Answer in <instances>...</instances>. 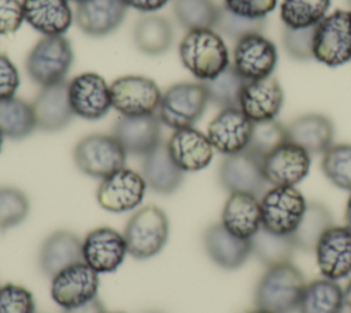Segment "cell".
I'll return each instance as SVG.
<instances>
[{
    "mask_svg": "<svg viewBox=\"0 0 351 313\" xmlns=\"http://www.w3.org/2000/svg\"><path fill=\"white\" fill-rule=\"evenodd\" d=\"M200 82L207 92L208 102H213L221 108H230L239 107L240 96L247 81L237 73L233 65H229L217 77Z\"/></svg>",
    "mask_w": 351,
    "mask_h": 313,
    "instance_id": "35",
    "label": "cell"
},
{
    "mask_svg": "<svg viewBox=\"0 0 351 313\" xmlns=\"http://www.w3.org/2000/svg\"><path fill=\"white\" fill-rule=\"evenodd\" d=\"M314 251L324 277L337 281L351 275V231L346 225H332L321 236Z\"/></svg>",
    "mask_w": 351,
    "mask_h": 313,
    "instance_id": "16",
    "label": "cell"
},
{
    "mask_svg": "<svg viewBox=\"0 0 351 313\" xmlns=\"http://www.w3.org/2000/svg\"><path fill=\"white\" fill-rule=\"evenodd\" d=\"M23 21V7L19 0H0V34L15 33Z\"/></svg>",
    "mask_w": 351,
    "mask_h": 313,
    "instance_id": "45",
    "label": "cell"
},
{
    "mask_svg": "<svg viewBox=\"0 0 351 313\" xmlns=\"http://www.w3.org/2000/svg\"><path fill=\"white\" fill-rule=\"evenodd\" d=\"M219 183L230 194L244 192L262 196L267 191L263 158L250 150L225 155L219 166Z\"/></svg>",
    "mask_w": 351,
    "mask_h": 313,
    "instance_id": "10",
    "label": "cell"
},
{
    "mask_svg": "<svg viewBox=\"0 0 351 313\" xmlns=\"http://www.w3.org/2000/svg\"><path fill=\"white\" fill-rule=\"evenodd\" d=\"M321 169L333 185L351 192V144H332L322 155Z\"/></svg>",
    "mask_w": 351,
    "mask_h": 313,
    "instance_id": "38",
    "label": "cell"
},
{
    "mask_svg": "<svg viewBox=\"0 0 351 313\" xmlns=\"http://www.w3.org/2000/svg\"><path fill=\"white\" fill-rule=\"evenodd\" d=\"M247 313H269V312H266V310H262V309H255V310H251V312H247Z\"/></svg>",
    "mask_w": 351,
    "mask_h": 313,
    "instance_id": "51",
    "label": "cell"
},
{
    "mask_svg": "<svg viewBox=\"0 0 351 313\" xmlns=\"http://www.w3.org/2000/svg\"><path fill=\"white\" fill-rule=\"evenodd\" d=\"M19 86V73L12 60L0 52V100L15 96Z\"/></svg>",
    "mask_w": 351,
    "mask_h": 313,
    "instance_id": "46",
    "label": "cell"
},
{
    "mask_svg": "<svg viewBox=\"0 0 351 313\" xmlns=\"http://www.w3.org/2000/svg\"><path fill=\"white\" fill-rule=\"evenodd\" d=\"M304 287V276L293 264L267 268L256 284L255 305L269 313H293Z\"/></svg>",
    "mask_w": 351,
    "mask_h": 313,
    "instance_id": "2",
    "label": "cell"
},
{
    "mask_svg": "<svg viewBox=\"0 0 351 313\" xmlns=\"http://www.w3.org/2000/svg\"><path fill=\"white\" fill-rule=\"evenodd\" d=\"M277 59L276 44L262 33L250 34L237 40L233 49V67L245 81H255L271 76Z\"/></svg>",
    "mask_w": 351,
    "mask_h": 313,
    "instance_id": "11",
    "label": "cell"
},
{
    "mask_svg": "<svg viewBox=\"0 0 351 313\" xmlns=\"http://www.w3.org/2000/svg\"><path fill=\"white\" fill-rule=\"evenodd\" d=\"M169 220L165 211L156 206H145L137 210L126 222L123 237L128 254L137 259L156 255L167 242Z\"/></svg>",
    "mask_w": 351,
    "mask_h": 313,
    "instance_id": "3",
    "label": "cell"
},
{
    "mask_svg": "<svg viewBox=\"0 0 351 313\" xmlns=\"http://www.w3.org/2000/svg\"><path fill=\"white\" fill-rule=\"evenodd\" d=\"M287 132L288 140L308 154H324L333 144L335 137L332 121L317 113L298 117L287 126Z\"/></svg>",
    "mask_w": 351,
    "mask_h": 313,
    "instance_id": "27",
    "label": "cell"
},
{
    "mask_svg": "<svg viewBox=\"0 0 351 313\" xmlns=\"http://www.w3.org/2000/svg\"><path fill=\"white\" fill-rule=\"evenodd\" d=\"M284 103V92L274 76L266 78L247 81L241 96L239 108L252 121L274 119Z\"/></svg>",
    "mask_w": 351,
    "mask_h": 313,
    "instance_id": "20",
    "label": "cell"
},
{
    "mask_svg": "<svg viewBox=\"0 0 351 313\" xmlns=\"http://www.w3.org/2000/svg\"><path fill=\"white\" fill-rule=\"evenodd\" d=\"M252 254L267 268L291 262L296 248L291 236L276 235L263 227L250 239Z\"/></svg>",
    "mask_w": 351,
    "mask_h": 313,
    "instance_id": "34",
    "label": "cell"
},
{
    "mask_svg": "<svg viewBox=\"0 0 351 313\" xmlns=\"http://www.w3.org/2000/svg\"><path fill=\"white\" fill-rule=\"evenodd\" d=\"M265 27H266L265 19L241 18L228 11L225 7H219V15L217 19L215 29H218L221 33H223L225 36L236 41L250 34L262 33Z\"/></svg>",
    "mask_w": 351,
    "mask_h": 313,
    "instance_id": "41",
    "label": "cell"
},
{
    "mask_svg": "<svg viewBox=\"0 0 351 313\" xmlns=\"http://www.w3.org/2000/svg\"><path fill=\"white\" fill-rule=\"evenodd\" d=\"M160 125L156 114L122 115L114 125L112 136L126 154L144 156L162 141Z\"/></svg>",
    "mask_w": 351,
    "mask_h": 313,
    "instance_id": "19",
    "label": "cell"
},
{
    "mask_svg": "<svg viewBox=\"0 0 351 313\" xmlns=\"http://www.w3.org/2000/svg\"><path fill=\"white\" fill-rule=\"evenodd\" d=\"M25 21L44 36H63L73 22L67 0H23Z\"/></svg>",
    "mask_w": 351,
    "mask_h": 313,
    "instance_id": "28",
    "label": "cell"
},
{
    "mask_svg": "<svg viewBox=\"0 0 351 313\" xmlns=\"http://www.w3.org/2000/svg\"><path fill=\"white\" fill-rule=\"evenodd\" d=\"M178 51L184 67L200 81L217 77L229 66L228 47L213 29L188 30Z\"/></svg>",
    "mask_w": 351,
    "mask_h": 313,
    "instance_id": "1",
    "label": "cell"
},
{
    "mask_svg": "<svg viewBox=\"0 0 351 313\" xmlns=\"http://www.w3.org/2000/svg\"><path fill=\"white\" fill-rule=\"evenodd\" d=\"M343 291H344V303L351 308V279Z\"/></svg>",
    "mask_w": 351,
    "mask_h": 313,
    "instance_id": "50",
    "label": "cell"
},
{
    "mask_svg": "<svg viewBox=\"0 0 351 313\" xmlns=\"http://www.w3.org/2000/svg\"><path fill=\"white\" fill-rule=\"evenodd\" d=\"M329 5L330 0H282L280 16L285 27L306 29L321 22Z\"/></svg>",
    "mask_w": 351,
    "mask_h": 313,
    "instance_id": "36",
    "label": "cell"
},
{
    "mask_svg": "<svg viewBox=\"0 0 351 313\" xmlns=\"http://www.w3.org/2000/svg\"><path fill=\"white\" fill-rule=\"evenodd\" d=\"M126 7H132L141 12H152L169 3V0H122Z\"/></svg>",
    "mask_w": 351,
    "mask_h": 313,
    "instance_id": "47",
    "label": "cell"
},
{
    "mask_svg": "<svg viewBox=\"0 0 351 313\" xmlns=\"http://www.w3.org/2000/svg\"><path fill=\"white\" fill-rule=\"evenodd\" d=\"M99 273L85 262L74 264L52 277L51 297L63 309L75 308L96 297Z\"/></svg>",
    "mask_w": 351,
    "mask_h": 313,
    "instance_id": "13",
    "label": "cell"
},
{
    "mask_svg": "<svg viewBox=\"0 0 351 313\" xmlns=\"http://www.w3.org/2000/svg\"><path fill=\"white\" fill-rule=\"evenodd\" d=\"M141 176L149 189L163 195L174 192L184 180V172L176 165L163 141L144 155Z\"/></svg>",
    "mask_w": 351,
    "mask_h": 313,
    "instance_id": "26",
    "label": "cell"
},
{
    "mask_svg": "<svg viewBox=\"0 0 351 313\" xmlns=\"http://www.w3.org/2000/svg\"><path fill=\"white\" fill-rule=\"evenodd\" d=\"M262 227L276 235L293 233L307 202L296 187H271L261 196Z\"/></svg>",
    "mask_w": 351,
    "mask_h": 313,
    "instance_id": "7",
    "label": "cell"
},
{
    "mask_svg": "<svg viewBox=\"0 0 351 313\" xmlns=\"http://www.w3.org/2000/svg\"><path fill=\"white\" fill-rule=\"evenodd\" d=\"M136 47L147 55H160L166 52L173 41L171 23L158 15L141 18L133 32Z\"/></svg>",
    "mask_w": 351,
    "mask_h": 313,
    "instance_id": "32",
    "label": "cell"
},
{
    "mask_svg": "<svg viewBox=\"0 0 351 313\" xmlns=\"http://www.w3.org/2000/svg\"><path fill=\"white\" fill-rule=\"evenodd\" d=\"M207 103L208 96L202 82H178L162 93L156 115L174 130L189 128L203 115Z\"/></svg>",
    "mask_w": 351,
    "mask_h": 313,
    "instance_id": "6",
    "label": "cell"
},
{
    "mask_svg": "<svg viewBox=\"0 0 351 313\" xmlns=\"http://www.w3.org/2000/svg\"><path fill=\"white\" fill-rule=\"evenodd\" d=\"M315 26L306 29H291L284 26L282 43L288 55L298 60L313 59V37Z\"/></svg>",
    "mask_w": 351,
    "mask_h": 313,
    "instance_id": "42",
    "label": "cell"
},
{
    "mask_svg": "<svg viewBox=\"0 0 351 313\" xmlns=\"http://www.w3.org/2000/svg\"><path fill=\"white\" fill-rule=\"evenodd\" d=\"M29 213L27 196L16 188H0V229H7L22 222Z\"/></svg>",
    "mask_w": 351,
    "mask_h": 313,
    "instance_id": "40",
    "label": "cell"
},
{
    "mask_svg": "<svg viewBox=\"0 0 351 313\" xmlns=\"http://www.w3.org/2000/svg\"><path fill=\"white\" fill-rule=\"evenodd\" d=\"M344 291L336 280L317 279L306 284L298 312L299 313H341Z\"/></svg>",
    "mask_w": 351,
    "mask_h": 313,
    "instance_id": "30",
    "label": "cell"
},
{
    "mask_svg": "<svg viewBox=\"0 0 351 313\" xmlns=\"http://www.w3.org/2000/svg\"><path fill=\"white\" fill-rule=\"evenodd\" d=\"M277 5V0H223V7L247 19H265Z\"/></svg>",
    "mask_w": 351,
    "mask_h": 313,
    "instance_id": "44",
    "label": "cell"
},
{
    "mask_svg": "<svg viewBox=\"0 0 351 313\" xmlns=\"http://www.w3.org/2000/svg\"><path fill=\"white\" fill-rule=\"evenodd\" d=\"M174 14L186 30L213 29L217 25L219 7L213 0H174Z\"/></svg>",
    "mask_w": 351,
    "mask_h": 313,
    "instance_id": "37",
    "label": "cell"
},
{
    "mask_svg": "<svg viewBox=\"0 0 351 313\" xmlns=\"http://www.w3.org/2000/svg\"><path fill=\"white\" fill-rule=\"evenodd\" d=\"M310 154L287 141L263 158V173L273 187H295L310 170Z\"/></svg>",
    "mask_w": 351,
    "mask_h": 313,
    "instance_id": "17",
    "label": "cell"
},
{
    "mask_svg": "<svg viewBox=\"0 0 351 313\" xmlns=\"http://www.w3.org/2000/svg\"><path fill=\"white\" fill-rule=\"evenodd\" d=\"M126 254L123 235L108 227L90 231L82 242L84 262L97 273L114 272L123 262Z\"/></svg>",
    "mask_w": 351,
    "mask_h": 313,
    "instance_id": "18",
    "label": "cell"
},
{
    "mask_svg": "<svg viewBox=\"0 0 351 313\" xmlns=\"http://www.w3.org/2000/svg\"><path fill=\"white\" fill-rule=\"evenodd\" d=\"M333 225L328 207L319 202H310L299 221V225L291 236L296 248L314 251L321 236Z\"/></svg>",
    "mask_w": 351,
    "mask_h": 313,
    "instance_id": "31",
    "label": "cell"
},
{
    "mask_svg": "<svg viewBox=\"0 0 351 313\" xmlns=\"http://www.w3.org/2000/svg\"><path fill=\"white\" fill-rule=\"evenodd\" d=\"M167 150L182 172H197L208 166L214 148L207 135L193 126L176 129L167 140Z\"/></svg>",
    "mask_w": 351,
    "mask_h": 313,
    "instance_id": "21",
    "label": "cell"
},
{
    "mask_svg": "<svg viewBox=\"0 0 351 313\" xmlns=\"http://www.w3.org/2000/svg\"><path fill=\"white\" fill-rule=\"evenodd\" d=\"M126 8L122 0H82L77 3L75 22L89 36H106L122 23Z\"/></svg>",
    "mask_w": 351,
    "mask_h": 313,
    "instance_id": "23",
    "label": "cell"
},
{
    "mask_svg": "<svg viewBox=\"0 0 351 313\" xmlns=\"http://www.w3.org/2000/svg\"><path fill=\"white\" fill-rule=\"evenodd\" d=\"M67 1H70V0H67ZM71 1H75V3H80V1H82V0H71Z\"/></svg>",
    "mask_w": 351,
    "mask_h": 313,
    "instance_id": "53",
    "label": "cell"
},
{
    "mask_svg": "<svg viewBox=\"0 0 351 313\" xmlns=\"http://www.w3.org/2000/svg\"><path fill=\"white\" fill-rule=\"evenodd\" d=\"M145 188L147 184L140 173L122 167L103 178L96 196L104 210L123 213L133 210L141 203Z\"/></svg>",
    "mask_w": 351,
    "mask_h": 313,
    "instance_id": "12",
    "label": "cell"
},
{
    "mask_svg": "<svg viewBox=\"0 0 351 313\" xmlns=\"http://www.w3.org/2000/svg\"><path fill=\"white\" fill-rule=\"evenodd\" d=\"M221 224L234 236L251 239L262 227L261 203L256 196L233 192L225 202Z\"/></svg>",
    "mask_w": 351,
    "mask_h": 313,
    "instance_id": "25",
    "label": "cell"
},
{
    "mask_svg": "<svg viewBox=\"0 0 351 313\" xmlns=\"http://www.w3.org/2000/svg\"><path fill=\"white\" fill-rule=\"evenodd\" d=\"M73 48L63 36H44L26 59V71L38 85L47 86L64 81L73 63Z\"/></svg>",
    "mask_w": 351,
    "mask_h": 313,
    "instance_id": "5",
    "label": "cell"
},
{
    "mask_svg": "<svg viewBox=\"0 0 351 313\" xmlns=\"http://www.w3.org/2000/svg\"><path fill=\"white\" fill-rule=\"evenodd\" d=\"M344 220H346V227L351 231V194L348 196L347 205H346V214H344Z\"/></svg>",
    "mask_w": 351,
    "mask_h": 313,
    "instance_id": "49",
    "label": "cell"
},
{
    "mask_svg": "<svg viewBox=\"0 0 351 313\" xmlns=\"http://www.w3.org/2000/svg\"><path fill=\"white\" fill-rule=\"evenodd\" d=\"M37 128L32 103L19 97L0 100V133L10 139H23Z\"/></svg>",
    "mask_w": 351,
    "mask_h": 313,
    "instance_id": "33",
    "label": "cell"
},
{
    "mask_svg": "<svg viewBox=\"0 0 351 313\" xmlns=\"http://www.w3.org/2000/svg\"><path fill=\"white\" fill-rule=\"evenodd\" d=\"M204 248L218 266L223 269L240 268L252 254L250 239L232 235L222 224L208 227L203 236Z\"/></svg>",
    "mask_w": 351,
    "mask_h": 313,
    "instance_id": "24",
    "label": "cell"
},
{
    "mask_svg": "<svg viewBox=\"0 0 351 313\" xmlns=\"http://www.w3.org/2000/svg\"><path fill=\"white\" fill-rule=\"evenodd\" d=\"M313 56L329 67L351 60V11L336 10L315 25Z\"/></svg>",
    "mask_w": 351,
    "mask_h": 313,
    "instance_id": "4",
    "label": "cell"
},
{
    "mask_svg": "<svg viewBox=\"0 0 351 313\" xmlns=\"http://www.w3.org/2000/svg\"><path fill=\"white\" fill-rule=\"evenodd\" d=\"M84 262L82 242L69 231H58L48 236L40 250V268L45 276L53 277L63 269Z\"/></svg>",
    "mask_w": 351,
    "mask_h": 313,
    "instance_id": "29",
    "label": "cell"
},
{
    "mask_svg": "<svg viewBox=\"0 0 351 313\" xmlns=\"http://www.w3.org/2000/svg\"><path fill=\"white\" fill-rule=\"evenodd\" d=\"M32 107L38 129L45 132L63 129L74 117L69 99V82L60 81L41 86Z\"/></svg>",
    "mask_w": 351,
    "mask_h": 313,
    "instance_id": "22",
    "label": "cell"
},
{
    "mask_svg": "<svg viewBox=\"0 0 351 313\" xmlns=\"http://www.w3.org/2000/svg\"><path fill=\"white\" fill-rule=\"evenodd\" d=\"M74 162L82 173L103 180L125 167L126 152L112 135L93 133L77 143Z\"/></svg>",
    "mask_w": 351,
    "mask_h": 313,
    "instance_id": "8",
    "label": "cell"
},
{
    "mask_svg": "<svg viewBox=\"0 0 351 313\" xmlns=\"http://www.w3.org/2000/svg\"><path fill=\"white\" fill-rule=\"evenodd\" d=\"M287 141H289L287 126H284L280 121L276 118L259 121L254 122L252 125L251 139L247 150L252 151L261 158H265Z\"/></svg>",
    "mask_w": 351,
    "mask_h": 313,
    "instance_id": "39",
    "label": "cell"
},
{
    "mask_svg": "<svg viewBox=\"0 0 351 313\" xmlns=\"http://www.w3.org/2000/svg\"><path fill=\"white\" fill-rule=\"evenodd\" d=\"M348 4H350V8H351V0H348ZM351 11V10H350Z\"/></svg>",
    "mask_w": 351,
    "mask_h": 313,
    "instance_id": "54",
    "label": "cell"
},
{
    "mask_svg": "<svg viewBox=\"0 0 351 313\" xmlns=\"http://www.w3.org/2000/svg\"><path fill=\"white\" fill-rule=\"evenodd\" d=\"M254 122L239 108H222L208 124L207 137L214 150L223 155L240 152L248 147Z\"/></svg>",
    "mask_w": 351,
    "mask_h": 313,
    "instance_id": "15",
    "label": "cell"
},
{
    "mask_svg": "<svg viewBox=\"0 0 351 313\" xmlns=\"http://www.w3.org/2000/svg\"><path fill=\"white\" fill-rule=\"evenodd\" d=\"M69 99L74 115L85 119H99L112 107L110 85L92 71L78 74L69 82Z\"/></svg>",
    "mask_w": 351,
    "mask_h": 313,
    "instance_id": "14",
    "label": "cell"
},
{
    "mask_svg": "<svg viewBox=\"0 0 351 313\" xmlns=\"http://www.w3.org/2000/svg\"><path fill=\"white\" fill-rule=\"evenodd\" d=\"M3 139H4V136L0 133V150H1V146H3Z\"/></svg>",
    "mask_w": 351,
    "mask_h": 313,
    "instance_id": "52",
    "label": "cell"
},
{
    "mask_svg": "<svg viewBox=\"0 0 351 313\" xmlns=\"http://www.w3.org/2000/svg\"><path fill=\"white\" fill-rule=\"evenodd\" d=\"M63 313H106V309L101 301L97 297H95L75 308L63 309Z\"/></svg>",
    "mask_w": 351,
    "mask_h": 313,
    "instance_id": "48",
    "label": "cell"
},
{
    "mask_svg": "<svg viewBox=\"0 0 351 313\" xmlns=\"http://www.w3.org/2000/svg\"><path fill=\"white\" fill-rule=\"evenodd\" d=\"M0 313H34L32 292L16 284L0 287Z\"/></svg>",
    "mask_w": 351,
    "mask_h": 313,
    "instance_id": "43",
    "label": "cell"
},
{
    "mask_svg": "<svg viewBox=\"0 0 351 313\" xmlns=\"http://www.w3.org/2000/svg\"><path fill=\"white\" fill-rule=\"evenodd\" d=\"M111 106L122 115H149L159 108L162 92L155 81L143 76H123L110 85Z\"/></svg>",
    "mask_w": 351,
    "mask_h": 313,
    "instance_id": "9",
    "label": "cell"
}]
</instances>
